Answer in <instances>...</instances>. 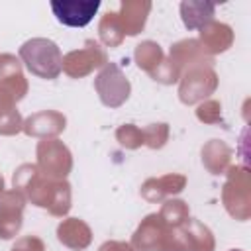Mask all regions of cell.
<instances>
[{
    "instance_id": "2",
    "label": "cell",
    "mask_w": 251,
    "mask_h": 251,
    "mask_svg": "<svg viewBox=\"0 0 251 251\" xmlns=\"http://www.w3.org/2000/svg\"><path fill=\"white\" fill-rule=\"evenodd\" d=\"M229 251H241V249H229Z\"/></svg>"
},
{
    "instance_id": "1",
    "label": "cell",
    "mask_w": 251,
    "mask_h": 251,
    "mask_svg": "<svg viewBox=\"0 0 251 251\" xmlns=\"http://www.w3.org/2000/svg\"><path fill=\"white\" fill-rule=\"evenodd\" d=\"M100 8V0H80V2H51V10L63 25L84 27L92 22Z\"/></svg>"
}]
</instances>
